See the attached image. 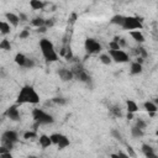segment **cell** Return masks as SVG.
<instances>
[{
  "label": "cell",
  "instance_id": "obj_1",
  "mask_svg": "<svg viewBox=\"0 0 158 158\" xmlns=\"http://www.w3.org/2000/svg\"><path fill=\"white\" fill-rule=\"evenodd\" d=\"M40 102V95L36 91V89L31 85H23L16 98V105L22 104H38Z\"/></svg>",
  "mask_w": 158,
  "mask_h": 158
},
{
  "label": "cell",
  "instance_id": "obj_2",
  "mask_svg": "<svg viewBox=\"0 0 158 158\" xmlns=\"http://www.w3.org/2000/svg\"><path fill=\"white\" fill-rule=\"evenodd\" d=\"M40 49H41L42 56L46 59V62L49 63V62H57L58 60V54L56 52L54 44L48 38H42L40 41Z\"/></svg>",
  "mask_w": 158,
  "mask_h": 158
},
{
  "label": "cell",
  "instance_id": "obj_3",
  "mask_svg": "<svg viewBox=\"0 0 158 158\" xmlns=\"http://www.w3.org/2000/svg\"><path fill=\"white\" fill-rule=\"evenodd\" d=\"M32 118L35 121V125H51L54 122V118L52 115L46 112L42 109H33L32 110Z\"/></svg>",
  "mask_w": 158,
  "mask_h": 158
},
{
  "label": "cell",
  "instance_id": "obj_4",
  "mask_svg": "<svg viewBox=\"0 0 158 158\" xmlns=\"http://www.w3.org/2000/svg\"><path fill=\"white\" fill-rule=\"evenodd\" d=\"M121 27L130 32L139 31L143 28V20L138 16H125V20H123V23Z\"/></svg>",
  "mask_w": 158,
  "mask_h": 158
},
{
  "label": "cell",
  "instance_id": "obj_5",
  "mask_svg": "<svg viewBox=\"0 0 158 158\" xmlns=\"http://www.w3.org/2000/svg\"><path fill=\"white\" fill-rule=\"evenodd\" d=\"M19 141V135L16 131L12 130H7L1 135V146L6 147L9 151H11L14 148V144Z\"/></svg>",
  "mask_w": 158,
  "mask_h": 158
},
{
  "label": "cell",
  "instance_id": "obj_6",
  "mask_svg": "<svg viewBox=\"0 0 158 158\" xmlns=\"http://www.w3.org/2000/svg\"><path fill=\"white\" fill-rule=\"evenodd\" d=\"M70 70H72V73H73L74 78H75V79H78L79 81H83V83H86V84H89V83L91 81L90 75L88 74V72H86L81 65L77 64V65H74Z\"/></svg>",
  "mask_w": 158,
  "mask_h": 158
},
{
  "label": "cell",
  "instance_id": "obj_7",
  "mask_svg": "<svg viewBox=\"0 0 158 158\" xmlns=\"http://www.w3.org/2000/svg\"><path fill=\"white\" fill-rule=\"evenodd\" d=\"M84 48H85V52H86L89 56H90V54H96V53H99V52L102 49L101 44H100L96 40L90 38V37H88V38L85 40V42H84Z\"/></svg>",
  "mask_w": 158,
  "mask_h": 158
},
{
  "label": "cell",
  "instance_id": "obj_8",
  "mask_svg": "<svg viewBox=\"0 0 158 158\" xmlns=\"http://www.w3.org/2000/svg\"><path fill=\"white\" fill-rule=\"evenodd\" d=\"M107 54L110 56L111 60L115 62V63H126V62L130 60L128 54H127L125 51H122V49H117V51H111V49H109V53H107Z\"/></svg>",
  "mask_w": 158,
  "mask_h": 158
},
{
  "label": "cell",
  "instance_id": "obj_9",
  "mask_svg": "<svg viewBox=\"0 0 158 158\" xmlns=\"http://www.w3.org/2000/svg\"><path fill=\"white\" fill-rule=\"evenodd\" d=\"M4 116H6L7 118L12 120V121H20L21 116H20V111L17 109V105H11L10 107L6 109V111L4 112Z\"/></svg>",
  "mask_w": 158,
  "mask_h": 158
},
{
  "label": "cell",
  "instance_id": "obj_10",
  "mask_svg": "<svg viewBox=\"0 0 158 158\" xmlns=\"http://www.w3.org/2000/svg\"><path fill=\"white\" fill-rule=\"evenodd\" d=\"M143 107H144V110L148 112V115H149L151 117H154L156 112L158 111V106L156 105V102L149 101V100H147V101L143 102Z\"/></svg>",
  "mask_w": 158,
  "mask_h": 158
},
{
  "label": "cell",
  "instance_id": "obj_11",
  "mask_svg": "<svg viewBox=\"0 0 158 158\" xmlns=\"http://www.w3.org/2000/svg\"><path fill=\"white\" fill-rule=\"evenodd\" d=\"M58 75H59V78L63 81H70V80L74 79V75H73L72 70L70 69H67V68H60L58 70Z\"/></svg>",
  "mask_w": 158,
  "mask_h": 158
},
{
  "label": "cell",
  "instance_id": "obj_12",
  "mask_svg": "<svg viewBox=\"0 0 158 158\" xmlns=\"http://www.w3.org/2000/svg\"><path fill=\"white\" fill-rule=\"evenodd\" d=\"M5 17H6L9 25H11V26H14V27H17V26H19L20 20H19V16H17L16 14H14V12H6V14H5Z\"/></svg>",
  "mask_w": 158,
  "mask_h": 158
},
{
  "label": "cell",
  "instance_id": "obj_13",
  "mask_svg": "<svg viewBox=\"0 0 158 158\" xmlns=\"http://www.w3.org/2000/svg\"><path fill=\"white\" fill-rule=\"evenodd\" d=\"M142 70H143L142 64H139V63H137V62H132V63H131L130 73H131L132 75H138V74L142 73Z\"/></svg>",
  "mask_w": 158,
  "mask_h": 158
},
{
  "label": "cell",
  "instance_id": "obj_14",
  "mask_svg": "<svg viewBox=\"0 0 158 158\" xmlns=\"http://www.w3.org/2000/svg\"><path fill=\"white\" fill-rule=\"evenodd\" d=\"M38 141H40V146H41L42 148H48L49 146H52L51 138H49V136H47V135H41V136L38 137Z\"/></svg>",
  "mask_w": 158,
  "mask_h": 158
},
{
  "label": "cell",
  "instance_id": "obj_15",
  "mask_svg": "<svg viewBox=\"0 0 158 158\" xmlns=\"http://www.w3.org/2000/svg\"><path fill=\"white\" fill-rule=\"evenodd\" d=\"M69 144H70L69 138H68L65 135H62L60 138H59V141H58V143H57V147H58V149H64V148H67Z\"/></svg>",
  "mask_w": 158,
  "mask_h": 158
},
{
  "label": "cell",
  "instance_id": "obj_16",
  "mask_svg": "<svg viewBox=\"0 0 158 158\" xmlns=\"http://www.w3.org/2000/svg\"><path fill=\"white\" fill-rule=\"evenodd\" d=\"M131 37L137 42V43H143L144 42V35L141 31H131L130 32Z\"/></svg>",
  "mask_w": 158,
  "mask_h": 158
},
{
  "label": "cell",
  "instance_id": "obj_17",
  "mask_svg": "<svg viewBox=\"0 0 158 158\" xmlns=\"http://www.w3.org/2000/svg\"><path fill=\"white\" fill-rule=\"evenodd\" d=\"M126 107H127V112H130V114H135V112L138 111V105L133 100H127L126 101Z\"/></svg>",
  "mask_w": 158,
  "mask_h": 158
},
{
  "label": "cell",
  "instance_id": "obj_18",
  "mask_svg": "<svg viewBox=\"0 0 158 158\" xmlns=\"http://www.w3.org/2000/svg\"><path fill=\"white\" fill-rule=\"evenodd\" d=\"M109 111L114 117H118V118L122 117V111H121V107L118 105H111L109 107Z\"/></svg>",
  "mask_w": 158,
  "mask_h": 158
},
{
  "label": "cell",
  "instance_id": "obj_19",
  "mask_svg": "<svg viewBox=\"0 0 158 158\" xmlns=\"http://www.w3.org/2000/svg\"><path fill=\"white\" fill-rule=\"evenodd\" d=\"M46 5H47V2H43V1H41V0H31V1H30V6H31L33 10H42Z\"/></svg>",
  "mask_w": 158,
  "mask_h": 158
},
{
  "label": "cell",
  "instance_id": "obj_20",
  "mask_svg": "<svg viewBox=\"0 0 158 158\" xmlns=\"http://www.w3.org/2000/svg\"><path fill=\"white\" fill-rule=\"evenodd\" d=\"M26 59H27V57H26L23 53H16V54H15V63H16L19 67H21V68H23V64H25Z\"/></svg>",
  "mask_w": 158,
  "mask_h": 158
},
{
  "label": "cell",
  "instance_id": "obj_21",
  "mask_svg": "<svg viewBox=\"0 0 158 158\" xmlns=\"http://www.w3.org/2000/svg\"><path fill=\"white\" fill-rule=\"evenodd\" d=\"M143 135H144V131L143 130H141V128H138L136 126H132L131 127V136L133 138H141V137H143Z\"/></svg>",
  "mask_w": 158,
  "mask_h": 158
},
{
  "label": "cell",
  "instance_id": "obj_22",
  "mask_svg": "<svg viewBox=\"0 0 158 158\" xmlns=\"http://www.w3.org/2000/svg\"><path fill=\"white\" fill-rule=\"evenodd\" d=\"M141 151H142V153L144 154V157H147V156H149V154H152V153H156V152H154V148H153L151 144H148V143H143L142 147H141Z\"/></svg>",
  "mask_w": 158,
  "mask_h": 158
},
{
  "label": "cell",
  "instance_id": "obj_23",
  "mask_svg": "<svg viewBox=\"0 0 158 158\" xmlns=\"http://www.w3.org/2000/svg\"><path fill=\"white\" fill-rule=\"evenodd\" d=\"M123 20H125V16H122V15H115V16H112V17H111L110 22H111L112 25L122 26V23H123Z\"/></svg>",
  "mask_w": 158,
  "mask_h": 158
},
{
  "label": "cell",
  "instance_id": "obj_24",
  "mask_svg": "<svg viewBox=\"0 0 158 158\" xmlns=\"http://www.w3.org/2000/svg\"><path fill=\"white\" fill-rule=\"evenodd\" d=\"M10 25L6 21H0V33L2 35H9L10 33Z\"/></svg>",
  "mask_w": 158,
  "mask_h": 158
},
{
  "label": "cell",
  "instance_id": "obj_25",
  "mask_svg": "<svg viewBox=\"0 0 158 158\" xmlns=\"http://www.w3.org/2000/svg\"><path fill=\"white\" fill-rule=\"evenodd\" d=\"M31 25L32 26H35V27H42V26H44V19H42V17H35V19H32L31 20Z\"/></svg>",
  "mask_w": 158,
  "mask_h": 158
},
{
  "label": "cell",
  "instance_id": "obj_26",
  "mask_svg": "<svg viewBox=\"0 0 158 158\" xmlns=\"http://www.w3.org/2000/svg\"><path fill=\"white\" fill-rule=\"evenodd\" d=\"M99 59H100V62H101L102 64H106V65L111 64V62H112L111 58H110V56H109L107 53H102V54H100Z\"/></svg>",
  "mask_w": 158,
  "mask_h": 158
},
{
  "label": "cell",
  "instance_id": "obj_27",
  "mask_svg": "<svg viewBox=\"0 0 158 158\" xmlns=\"http://www.w3.org/2000/svg\"><path fill=\"white\" fill-rule=\"evenodd\" d=\"M0 49H2V51H11V43H10V41L6 40V38H4L0 42Z\"/></svg>",
  "mask_w": 158,
  "mask_h": 158
},
{
  "label": "cell",
  "instance_id": "obj_28",
  "mask_svg": "<svg viewBox=\"0 0 158 158\" xmlns=\"http://www.w3.org/2000/svg\"><path fill=\"white\" fill-rule=\"evenodd\" d=\"M52 102H54V104H57V105H67V102H68V100L65 99V98H63V96H56V98H53L52 99Z\"/></svg>",
  "mask_w": 158,
  "mask_h": 158
},
{
  "label": "cell",
  "instance_id": "obj_29",
  "mask_svg": "<svg viewBox=\"0 0 158 158\" xmlns=\"http://www.w3.org/2000/svg\"><path fill=\"white\" fill-rule=\"evenodd\" d=\"M110 133H111V136H112L115 139L122 142V135H121V132H120L117 128H112V130L110 131Z\"/></svg>",
  "mask_w": 158,
  "mask_h": 158
},
{
  "label": "cell",
  "instance_id": "obj_30",
  "mask_svg": "<svg viewBox=\"0 0 158 158\" xmlns=\"http://www.w3.org/2000/svg\"><path fill=\"white\" fill-rule=\"evenodd\" d=\"M136 54H138V57H141L142 59H144V58L148 57V53H147V51H146L143 47H138V48H136Z\"/></svg>",
  "mask_w": 158,
  "mask_h": 158
},
{
  "label": "cell",
  "instance_id": "obj_31",
  "mask_svg": "<svg viewBox=\"0 0 158 158\" xmlns=\"http://www.w3.org/2000/svg\"><path fill=\"white\" fill-rule=\"evenodd\" d=\"M23 138L25 139H32V138H37V132L33 130V131H26L23 133Z\"/></svg>",
  "mask_w": 158,
  "mask_h": 158
},
{
  "label": "cell",
  "instance_id": "obj_32",
  "mask_svg": "<svg viewBox=\"0 0 158 158\" xmlns=\"http://www.w3.org/2000/svg\"><path fill=\"white\" fill-rule=\"evenodd\" d=\"M110 158H130V157H128L127 153L120 151V152H117V153H111V154H110Z\"/></svg>",
  "mask_w": 158,
  "mask_h": 158
},
{
  "label": "cell",
  "instance_id": "obj_33",
  "mask_svg": "<svg viewBox=\"0 0 158 158\" xmlns=\"http://www.w3.org/2000/svg\"><path fill=\"white\" fill-rule=\"evenodd\" d=\"M19 37H20L21 40H26V38H28V37H30V28H28V27L23 28V30L20 32Z\"/></svg>",
  "mask_w": 158,
  "mask_h": 158
},
{
  "label": "cell",
  "instance_id": "obj_34",
  "mask_svg": "<svg viewBox=\"0 0 158 158\" xmlns=\"http://www.w3.org/2000/svg\"><path fill=\"white\" fill-rule=\"evenodd\" d=\"M136 127H138V128H141V130H144L146 127H147V122L144 121V120H142V118H137L136 120V125H135Z\"/></svg>",
  "mask_w": 158,
  "mask_h": 158
},
{
  "label": "cell",
  "instance_id": "obj_35",
  "mask_svg": "<svg viewBox=\"0 0 158 158\" xmlns=\"http://www.w3.org/2000/svg\"><path fill=\"white\" fill-rule=\"evenodd\" d=\"M33 67H35V60L31 59V58H27L26 62H25V64H23V68H26V69H32Z\"/></svg>",
  "mask_w": 158,
  "mask_h": 158
},
{
  "label": "cell",
  "instance_id": "obj_36",
  "mask_svg": "<svg viewBox=\"0 0 158 158\" xmlns=\"http://www.w3.org/2000/svg\"><path fill=\"white\" fill-rule=\"evenodd\" d=\"M109 48H110L111 51H117V49H121V48H120V46H118V43H117V42H115V41H111V42L109 43Z\"/></svg>",
  "mask_w": 158,
  "mask_h": 158
},
{
  "label": "cell",
  "instance_id": "obj_37",
  "mask_svg": "<svg viewBox=\"0 0 158 158\" xmlns=\"http://www.w3.org/2000/svg\"><path fill=\"white\" fill-rule=\"evenodd\" d=\"M54 26V20L53 19H47V20H44V27L46 28H51V27H53Z\"/></svg>",
  "mask_w": 158,
  "mask_h": 158
},
{
  "label": "cell",
  "instance_id": "obj_38",
  "mask_svg": "<svg viewBox=\"0 0 158 158\" xmlns=\"http://www.w3.org/2000/svg\"><path fill=\"white\" fill-rule=\"evenodd\" d=\"M127 152H128V157L130 158H136V152L133 151V147L127 144Z\"/></svg>",
  "mask_w": 158,
  "mask_h": 158
},
{
  "label": "cell",
  "instance_id": "obj_39",
  "mask_svg": "<svg viewBox=\"0 0 158 158\" xmlns=\"http://www.w3.org/2000/svg\"><path fill=\"white\" fill-rule=\"evenodd\" d=\"M17 16H19V20H20V21H27V15H26V14L20 12Z\"/></svg>",
  "mask_w": 158,
  "mask_h": 158
},
{
  "label": "cell",
  "instance_id": "obj_40",
  "mask_svg": "<svg viewBox=\"0 0 158 158\" xmlns=\"http://www.w3.org/2000/svg\"><path fill=\"white\" fill-rule=\"evenodd\" d=\"M0 158H14V156L9 152V153H2V154H0Z\"/></svg>",
  "mask_w": 158,
  "mask_h": 158
},
{
  "label": "cell",
  "instance_id": "obj_41",
  "mask_svg": "<svg viewBox=\"0 0 158 158\" xmlns=\"http://www.w3.org/2000/svg\"><path fill=\"white\" fill-rule=\"evenodd\" d=\"M10 151L6 148V147H4V146H0V154H2V153H9Z\"/></svg>",
  "mask_w": 158,
  "mask_h": 158
},
{
  "label": "cell",
  "instance_id": "obj_42",
  "mask_svg": "<svg viewBox=\"0 0 158 158\" xmlns=\"http://www.w3.org/2000/svg\"><path fill=\"white\" fill-rule=\"evenodd\" d=\"M46 31H47V28H46L44 26H42V27H38V28H37V32H38V33H40V32H41V33H44Z\"/></svg>",
  "mask_w": 158,
  "mask_h": 158
},
{
  "label": "cell",
  "instance_id": "obj_43",
  "mask_svg": "<svg viewBox=\"0 0 158 158\" xmlns=\"http://www.w3.org/2000/svg\"><path fill=\"white\" fill-rule=\"evenodd\" d=\"M5 75H6V72H5V68H1V69H0V77H1V78H4Z\"/></svg>",
  "mask_w": 158,
  "mask_h": 158
},
{
  "label": "cell",
  "instance_id": "obj_44",
  "mask_svg": "<svg viewBox=\"0 0 158 158\" xmlns=\"http://www.w3.org/2000/svg\"><path fill=\"white\" fill-rule=\"evenodd\" d=\"M75 19H77V15H75V14H72V19H70V22H74V21H75Z\"/></svg>",
  "mask_w": 158,
  "mask_h": 158
},
{
  "label": "cell",
  "instance_id": "obj_45",
  "mask_svg": "<svg viewBox=\"0 0 158 158\" xmlns=\"http://www.w3.org/2000/svg\"><path fill=\"white\" fill-rule=\"evenodd\" d=\"M127 118H128V120H132V118H133V114L127 112Z\"/></svg>",
  "mask_w": 158,
  "mask_h": 158
},
{
  "label": "cell",
  "instance_id": "obj_46",
  "mask_svg": "<svg viewBox=\"0 0 158 158\" xmlns=\"http://www.w3.org/2000/svg\"><path fill=\"white\" fill-rule=\"evenodd\" d=\"M27 158H40V157H37V156H27Z\"/></svg>",
  "mask_w": 158,
  "mask_h": 158
},
{
  "label": "cell",
  "instance_id": "obj_47",
  "mask_svg": "<svg viewBox=\"0 0 158 158\" xmlns=\"http://www.w3.org/2000/svg\"><path fill=\"white\" fill-rule=\"evenodd\" d=\"M0 123H1V118H0Z\"/></svg>",
  "mask_w": 158,
  "mask_h": 158
}]
</instances>
